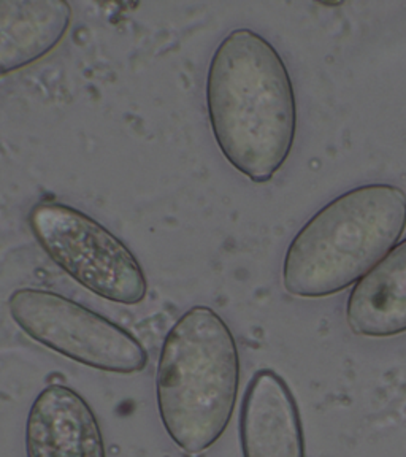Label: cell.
I'll return each instance as SVG.
<instances>
[{"instance_id": "cell-4", "label": "cell", "mask_w": 406, "mask_h": 457, "mask_svg": "<svg viewBox=\"0 0 406 457\" xmlns=\"http://www.w3.org/2000/svg\"><path fill=\"white\" fill-rule=\"evenodd\" d=\"M29 226L51 261L89 293L121 305H138L148 281L134 253L89 214L59 202H40Z\"/></svg>"}, {"instance_id": "cell-9", "label": "cell", "mask_w": 406, "mask_h": 457, "mask_svg": "<svg viewBox=\"0 0 406 457\" xmlns=\"http://www.w3.org/2000/svg\"><path fill=\"white\" fill-rule=\"evenodd\" d=\"M346 321L360 337L389 338L406 332V240L397 243L346 302Z\"/></svg>"}, {"instance_id": "cell-6", "label": "cell", "mask_w": 406, "mask_h": 457, "mask_svg": "<svg viewBox=\"0 0 406 457\" xmlns=\"http://www.w3.org/2000/svg\"><path fill=\"white\" fill-rule=\"evenodd\" d=\"M26 457H107L97 416L69 386L40 391L26 421Z\"/></svg>"}, {"instance_id": "cell-8", "label": "cell", "mask_w": 406, "mask_h": 457, "mask_svg": "<svg viewBox=\"0 0 406 457\" xmlns=\"http://www.w3.org/2000/svg\"><path fill=\"white\" fill-rule=\"evenodd\" d=\"M71 18L64 0H0V79L56 50L70 30Z\"/></svg>"}, {"instance_id": "cell-3", "label": "cell", "mask_w": 406, "mask_h": 457, "mask_svg": "<svg viewBox=\"0 0 406 457\" xmlns=\"http://www.w3.org/2000/svg\"><path fill=\"white\" fill-rule=\"evenodd\" d=\"M406 228L399 186H359L330 200L300 228L286 251L283 286L302 299L346 291L385 259Z\"/></svg>"}, {"instance_id": "cell-2", "label": "cell", "mask_w": 406, "mask_h": 457, "mask_svg": "<svg viewBox=\"0 0 406 457\" xmlns=\"http://www.w3.org/2000/svg\"><path fill=\"white\" fill-rule=\"evenodd\" d=\"M240 387L236 337L211 308L193 307L165 336L156 373L157 411L179 450L200 454L226 432Z\"/></svg>"}, {"instance_id": "cell-7", "label": "cell", "mask_w": 406, "mask_h": 457, "mask_svg": "<svg viewBox=\"0 0 406 457\" xmlns=\"http://www.w3.org/2000/svg\"><path fill=\"white\" fill-rule=\"evenodd\" d=\"M243 457H305L299 405L285 378L270 369L257 371L240 410Z\"/></svg>"}, {"instance_id": "cell-5", "label": "cell", "mask_w": 406, "mask_h": 457, "mask_svg": "<svg viewBox=\"0 0 406 457\" xmlns=\"http://www.w3.org/2000/svg\"><path fill=\"white\" fill-rule=\"evenodd\" d=\"M8 313L29 338L86 367L130 375L148 365V351L128 330L61 294L16 289Z\"/></svg>"}, {"instance_id": "cell-1", "label": "cell", "mask_w": 406, "mask_h": 457, "mask_svg": "<svg viewBox=\"0 0 406 457\" xmlns=\"http://www.w3.org/2000/svg\"><path fill=\"white\" fill-rule=\"evenodd\" d=\"M205 97L222 156L253 183H269L297 130L293 79L277 48L251 29L228 32L208 65Z\"/></svg>"}]
</instances>
